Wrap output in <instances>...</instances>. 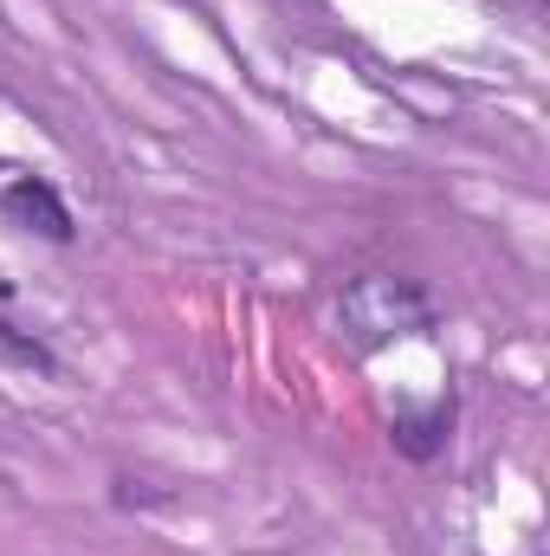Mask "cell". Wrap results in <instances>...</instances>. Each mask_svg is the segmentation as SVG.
Listing matches in <instances>:
<instances>
[{
	"label": "cell",
	"instance_id": "obj_1",
	"mask_svg": "<svg viewBox=\"0 0 550 556\" xmlns=\"http://www.w3.org/2000/svg\"><path fill=\"white\" fill-rule=\"evenodd\" d=\"M7 207L20 214V220H33L46 240H72V214H65V201L46 188V181H33V175H20L13 188H7Z\"/></svg>",
	"mask_w": 550,
	"mask_h": 556
},
{
	"label": "cell",
	"instance_id": "obj_2",
	"mask_svg": "<svg viewBox=\"0 0 550 556\" xmlns=\"http://www.w3.org/2000/svg\"><path fill=\"white\" fill-rule=\"evenodd\" d=\"M0 356H7L13 369H33V376H59V356H52L39 337L13 330V324H0Z\"/></svg>",
	"mask_w": 550,
	"mask_h": 556
},
{
	"label": "cell",
	"instance_id": "obj_3",
	"mask_svg": "<svg viewBox=\"0 0 550 556\" xmlns=\"http://www.w3.org/2000/svg\"><path fill=\"white\" fill-rule=\"evenodd\" d=\"M0 298H7V278H0Z\"/></svg>",
	"mask_w": 550,
	"mask_h": 556
}]
</instances>
